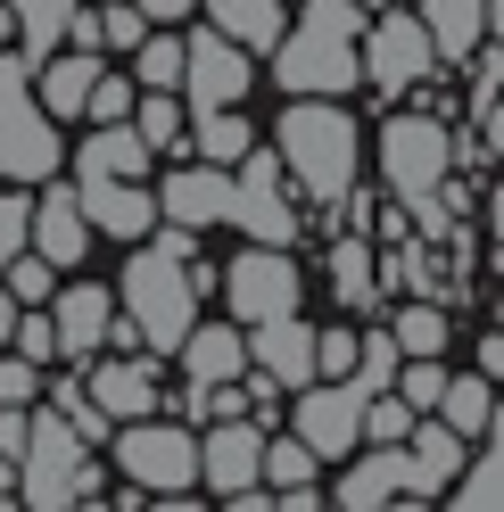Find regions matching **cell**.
Returning <instances> with one entry per match:
<instances>
[{"label":"cell","instance_id":"20","mask_svg":"<svg viewBox=\"0 0 504 512\" xmlns=\"http://www.w3.org/2000/svg\"><path fill=\"white\" fill-rule=\"evenodd\" d=\"M405 479H414L405 446H372L364 463H348V471H339L331 504H339V512H381V504H405Z\"/></svg>","mask_w":504,"mask_h":512},{"label":"cell","instance_id":"46","mask_svg":"<svg viewBox=\"0 0 504 512\" xmlns=\"http://www.w3.org/2000/svg\"><path fill=\"white\" fill-rule=\"evenodd\" d=\"M9 34H17V17H9V0H0V42H9Z\"/></svg>","mask_w":504,"mask_h":512},{"label":"cell","instance_id":"45","mask_svg":"<svg viewBox=\"0 0 504 512\" xmlns=\"http://www.w3.org/2000/svg\"><path fill=\"white\" fill-rule=\"evenodd\" d=\"M356 9H364V17H372V9H414V0H356Z\"/></svg>","mask_w":504,"mask_h":512},{"label":"cell","instance_id":"28","mask_svg":"<svg viewBox=\"0 0 504 512\" xmlns=\"http://www.w3.org/2000/svg\"><path fill=\"white\" fill-rule=\"evenodd\" d=\"M9 17H17V50L25 58H34V67H42V58L58 50V42H67V17H75V0H9Z\"/></svg>","mask_w":504,"mask_h":512},{"label":"cell","instance_id":"15","mask_svg":"<svg viewBox=\"0 0 504 512\" xmlns=\"http://www.w3.org/2000/svg\"><path fill=\"white\" fill-rule=\"evenodd\" d=\"M257 463H265V430L248 413H224L207 438H199V479L215 496H248L257 488Z\"/></svg>","mask_w":504,"mask_h":512},{"label":"cell","instance_id":"9","mask_svg":"<svg viewBox=\"0 0 504 512\" xmlns=\"http://www.w3.org/2000/svg\"><path fill=\"white\" fill-rule=\"evenodd\" d=\"M356 67H364L372 91H414L438 67V50H430V34H422L414 9H372L364 34H356Z\"/></svg>","mask_w":504,"mask_h":512},{"label":"cell","instance_id":"33","mask_svg":"<svg viewBox=\"0 0 504 512\" xmlns=\"http://www.w3.org/2000/svg\"><path fill=\"white\" fill-rule=\"evenodd\" d=\"M0 290H9L17 306H50V290H58V265H50V256H34V248H17L9 265H0Z\"/></svg>","mask_w":504,"mask_h":512},{"label":"cell","instance_id":"35","mask_svg":"<svg viewBox=\"0 0 504 512\" xmlns=\"http://www.w3.org/2000/svg\"><path fill=\"white\" fill-rule=\"evenodd\" d=\"M133 75H141V91H174L182 83V42L174 34H141L133 42Z\"/></svg>","mask_w":504,"mask_h":512},{"label":"cell","instance_id":"38","mask_svg":"<svg viewBox=\"0 0 504 512\" xmlns=\"http://www.w3.org/2000/svg\"><path fill=\"white\" fill-rule=\"evenodd\" d=\"M91 17H100V34H91L100 50H133V42L149 34V17L133 9V0H108V9H91Z\"/></svg>","mask_w":504,"mask_h":512},{"label":"cell","instance_id":"13","mask_svg":"<svg viewBox=\"0 0 504 512\" xmlns=\"http://www.w3.org/2000/svg\"><path fill=\"white\" fill-rule=\"evenodd\" d=\"M75 207H83L91 232H108V240L157 232V190H141V174H75Z\"/></svg>","mask_w":504,"mask_h":512},{"label":"cell","instance_id":"4","mask_svg":"<svg viewBox=\"0 0 504 512\" xmlns=\"http://www.w3.org/2000/svg\"><path fill=\"white\" fill-rule=\"evenodd\" d=\"M108 471L83 455V438L67 430V413H34V430H25V455H17V504L34 512H67V504H108Z\"/></svg>","mask_w":504,"mask_h":512},{"label":"cell","instance_id":"43","mask_svg":"<svg viewBox=\"0 0 504 512\" xmlns=\"http://www.w3.org/2000/svg\"><path fill=\"white\" fill-rule=\"evenodd\" d=\"M133 9H141L149 25H174V17H191V9H199V0H133Z\"/></svg>","mask_w":504,"mask_h":512},{"label":"cell","instance_id":"25","mask_svg":"<svg viewBox=\"0 0 504 512\" xmlns=\"http://www.w3.org/2000/svg\"><path fill=\"white\" fill-rule=\"evenodd\" d=\"M207 25H215V34H232L240 50H273L290 17H281V0H207Z\"/></svg>","mask_w":504,"mask_h":512},{"label":"cell","instance_id":"40","mask_svg":"<svg viewBox=\"0 0 504 512\" xmlns=\"http://www.w3.org/2000/svg\"><path fill=\"white\" fill-rule=\"evenodd\" d=\"M25 223H34V199H25V182H17V190H0V265L25 248Z\"/></svg>","mask_w":504,"mask_h":512},{"label":"cell","instance_id":"39","mask_svg":"<svg viewBox=\"0 0 504 512\" xmlns=\"http://www.w3.org/2000/svg\"><path fill=\"white\" fill-rule=\"evenodd\" d=\"M83 116H91V124H124V116H133V83L100 67V83H91V100H83Z\"/></svg>","mask_w":504,"mask_h":512},{"label":"cell","instance_id":"16","mask_svg":"<svg viewBox=\"0 0 504 512\" xmlns=\"http://www.w3.org/2000/svg\"><path fill=\"white\" fill-rule=\"evenodd\" d=\"M405 446V463H414V479H405V504H438V496H447V479L463 471V430H447V422H438V413H414V430H405L397 438Z\"/></svg>","mask_w":504,"mask_h":512},{"label":"cell","instance_id":"17","mask_svg":"<svg viewBox=\"0 0 504 512\" xmlns=\"http://www.w3.org/2000/svg\"><path fill=\"white\" fill-rule=\"evenodd\" d=\"M116 323V290L108 281H67L50 290V331H58V356H100Z\"/></svg>","mask_w":504,"mask_h":512},{"label":"cell","instance_id":"11","mask_svg":"<svg viewBox=\"0 0 504 512\" xmlns=\"http://www.w3.org/2000/svg\"><path fill=\"white\" fill-rule=\"evenodd\" d=\"M290 430L314 446V463H339L364 446V389L356 380H306L290 405Z\"/></svg>","mask_w":504,"mask_h":512},{"label":"cell","instance_id":"12","mask_svg":"<svg viewBox=\"0 0 504 512\" xmlns=\"http://www.w3.org/2000/svg\"><path fill=\"white\" fill-rule=\"evenodd\" d=\"M174 91H182V100H199V108H240L248 100V50L207 25V34L182 42V83Z\"/></svg>","mask_w":504,"mask_h":512},{"label":"cell","instance_id":"36","mask_svg":"<svg viewBox=\"0 0 504 512\" xmlns=\"http://www.w3.org/2000/svg\"><path fill=\"white\" fill-rule=\"evenodd\" d=\"M397 364H405V356H397V339H389V331H364V339H356V364H348V380L372 397V389H389V380H397Z\"/></svg>","mask_w":504,"mask_h":512},{"label":"cell","instance_id":"8","mask_svg":"<svg viewBox=\"0 0 504 512\" xmlns=\"http://www.w3.org/2000/svg\"><path fill=\"white\" fill-rule=\"evenodd\" d=\"M232 223L248 240H265V248H290L306 223H298V199H290V174H281V157L248 141L232 157Z\"/></svg>","mask_w":504,"mask_h":512},{"label":"cell","instance_id":"7","mask_svg":"<svg viewBox=\"0 0 504 512\" xmlns=\"http://www.w3.org/2000/svg\"><path fill=\"white\" fill-rule=\"evenodd\" d=\"M447 166H455V133L438 116H389L381 133V182L397 207H430L447 190Z\"/></svg>","mask_w":504,"mask_h":512},{"label":"cell","instance_id":"24","mask_svg":"<svg viewBox=\"0 0 504 512\" xmlns=\"http://www.w3.org/2000/svg\"><path fill=\"white\" fill-rule=\"evenodd\" d=\"M91 405H100L108 422L157 413V372H149V364H91Z\"/></svg>","mask_w":504,"mask_h":512},{"label":"cell","instance_id":"31","mask_svg":"<svg viewBox=\"0 0 504 512\" xmlns=\"http://www.w3.org/2000/svg\"><path fill=\"white\" fill-rule=\"evenodd\" d=\"M389 339H397V356H438L447 347V306H397V323H389Z\"/></svg>","mask_w":504,"mask_h":512},{"label":"cell","instance_id":"26","mask_svg":"<svg viewBox=\"0 0 504 512\" xmlns=\"http://www.w3.org/2000/svg\"><path fill=\"white\" fill-rule=\"evenodd\" d=\"M149 157H157V149L133 133V116H124V124H100V133L75 149V174H141Z\"/></svg>","mask_w":504,"mask_h":512},{"label":"cell","instance_id":"10","mask_svg":"<svg viewBox=\"0 0 504 512\" xmlns=\"http://www.w3.org/2000/svg\"><path fill=\"white\" fill-rule=\"evenodd\" d=\"M224 298H232V323L248 331V323H273V314H298V298H306V273L290 265V248H248V256H232L224 265Z\"/></svg>","mask_w":504,"mask_h":512},{"label":"cell","instance_id":"30","mask_svg":"<svg viewBox=\"0 0 504 512\" xmlns=\"http://www.w3.org/2000/svg\"><path fill=\"white\" fill-rule=\"evenodd\" d=\"M331 290H339V306L348 314H364V306H381V273H372V240H339L331 248Z\"/></svg>","mask_w":504,"mask_h":512},{"label":"cell","instance_id":"5","mask_svg":"<svg viewBox=\"0 0 504 512\" xmlns=\"http://www.w3.org/2000/svg\"><path fill=\"white\" fill-rule=\"evenodd\" d=\"M67 166V149H58L50 116L34 100V58L17 42H0V174L9 182H50Z\"/></svg>","mask_w":504,"mask_h":512},{"label":"cell","instance_id":"19","mask_svg":"<svg viewBox=\"0 0 504 512\" xmlns=\"http://www.w3.org/2000/svg\"><path fill=\"white\" fill-rule=\"evenodd\" d=\"M248 372H265L273 389H306L314 380V331L298 314H273V323H248Z\"/></svg>","mask_w":504,"mask_h":512},{"label":"cell","instance_id":"34","mask_svg":"<svg viewBox=\"0 0 504 512\" xmlns=\"http://www.w3.org/2000/svg\"><path fill=\"white\" fill-rule=\"evenodd\" d=\"M133 133L149 149H174L182 141V100H174V91H133Z\"/></svg>","mask_w":504,"mask_h":512},{"label":"cell","instance_id":"18","mask_svg":"<svg viewBox=\"0 0 504 512\" xmlns=\"http://www.w3.org/2000/svg\"><path fill=\"white\" fill-rule=\"evenodd\" d=\"M25 248L34 256H50L58 273H75L83 265V248H91V223H83V207H75V190L67 182H42V199H34V223H25Z\"/></svg>","mask_w":504,"mask_h":512},{"label":"cell","instance_id":"41","mask_svg":"<svg viewBox=\"0 0 504 512\" xmlns=\"http://www.w3.org/2000/svg\"><path fill=\"white\" fill-rule=\"evenodd\" d=\"M356 364V331H314V380H348Z\"/></svg>","mask_w":504,"mask_h":512},{"label":"cell","instance_id":"32","mask_svg":"<svg viewBox=\"0 0 504 512\" xmlns=\"http://www.w3.org/2000/svg\"><path fill=\"white\" fill-rule=\"evenodd\" d=\"M314 471H323V463H314V446L290 430V438H273L265 430V463H257V479H265V488H298V479H314Z\"/></svg>","mask_w":504,"mask_h":512},{"label":"cell","instance_id":"37","mask_svg":"<svg viewBox=\"0 0 504 512\" xmlns=\"http://www.w3.org/2000/svg\"><path fill=\"white\" fill-rule=\"evenodd\" d=\"M9 347L25 364H50L58 356V331H50V306H17V323H9Z\"/></svg>","mask_w":504,"mask_h":512},{"label":"cell","instance_id":"3","mask_svg":"<svg viewBox=\"0 0 504 512\" xmlns=\"http://www.w3.org/2000/svg\"><path fill=\"white\" fill-rule=\"evenodd\" d=\"M356 34H364L356 0H306V17L281 25V42H273V83L290 91V100H348L364 83Z\"/></svg>","mask_w":504,"mask_h":512},{"label":"cell","instance_id":"23","mask_svg":"<svg viewBox=\"0 0 504 512\" xmlns=\"http://www.w3.org/2000/svg\"><path fill=\"white\" fill-rule=\"evenodd\" d=\"M430 413H438L447 430H463V438L504 430V422H496V380H488V372H447V389H438Z\"/></svg>","mask_w":504,"mask_h":512},{"label":"cell","instance_id":"42","mask_svg":"<svg viewBox=\"0 0 504 512\" xmlns=\"http://www.w3.org/2000/svg\"><path fill=\"white\" fill-rule=\"evenodd\" d=\"M34 397H42V364L0 356V405H34Z\"/></svg>","mask_w":504,"mask_h":512},{"label":"cell","instance_id":"44","mask_svg":"<svg viewBox=\"0 0 504 512\" xmlns=\"http://www.w3.org/2000/svg\"><path fill=\"white\" fill-rule=\"evenodd\" d=\"M9 323H17V298H9V290H0V339H9Z\"/></svg>","mask_w":504,"mask_h":512},{"label":"cell","instance_id":"29","mask_svg":"<svg viewBox=\"0 0 504 512\" xmlns=\"http://www.w3.org/2000/svg\"><path fill=\"white\" fill-rule=\"evenodd\" d=\"M447 488H455V496H447L455 512H496V504H504V446H496V430L480 438V455H471V471H455Z\"/></svg>","mask_w":504,"mask_h":512},{"label":"cell","instance_id":"27","mask_svg":"<svg viewBox=\"0 0 504 512\" xmlns=\"http://www.w3.org/2000/svg\"><path fill=\"white\" fill-rule=\"evenodd\" d=\"M182 141H191L207 166H232V157L257 141V133H248V116H240V108H199V116H182Z\"/></svg>","mask_w":504,"mask_h":512},{"label":"cell","instance_id":"22","mask_svg":"<svg viewBox=\"0 0 504 512\" xmlns=\"http://www.w3.org/2000/svg\"><path fill=\"white\" fill-rule=\"evenodd\" d=\"M174 356H182V372H191L199 389H215V380H240L248 372V339H240V323H191Z\"/></svg>","mask_w":504,"mask_h":512},{"label":"cell","instance_id":"6","mask_svg":"<svg viewBox=\"0 0 504 512\" xmlns=\"http://www.w3.org/2000/svg\"><path fill=\"white\" fill-rule=\"evenodd\" d=\"M108 438H116V471L141 488V504L199 488V438L182 422H166V413H133V422H116Z\"/></svg>","mask_w":504,"mask_h":512},{"label":"cell","instance_id":"21","mask_svg":"<svg viewBox=\"0 0 504 512\" xmlns=\"http://www.w3.org/2000/svg\"><path fill=\"white\" fill-rule=\"evenodd\" d=\"M414 17H422L430 50H438V58H455V67L496 34V0H414Z\"/></svg>","mask_w":504,"mask_h":512},{"label":"cell","instance_id":"14","mask_svg":"<svg viewBox=\"0 0 504 512\" xmlns=\"http://www.w3.org/2000/svg\"><path fill=\"white\" fill-rule=\"evenodd\" d=\"M157 223H182V232H207V223H232V166H174L157 182Z\"/></svg>","mask_w":504,"mask_h":512},{"label":"cell","instance_id":"2","mask_svg":"<svg viewBox=\"0 0 504 512\" xmlns=\"http://www.w3.org/2000/svg\"><path fill=\"white\" fill-rule=\"evenodd\" d=\"M273 157L314 207H348L356 199V166H364V133L339 100H290L273 124Z\"/></svg>","mask_w":504,"mask_h":512},{"label":"cell","instance_id":"1","mask_svg":"<svg viewBox=\"0 0 504 512\" xmlns=\"http://www.w3.org/2000/svg\"><path fill=\"white\" fill-rule=\"evenodd\" d=\"M199 290H207L199 256H174L166 240H149V248L124 240V281H116L124 314L108 323V339L116 347H157V356H174L182 331L199 323Z\"/></svg>","mask_w":504,"mask_h":512}]
</instances>
